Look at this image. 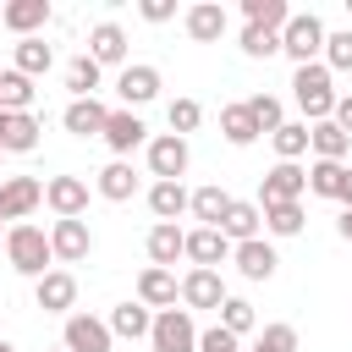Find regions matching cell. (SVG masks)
Masks as SVG:
<instances>
[{
	"label": "cell",
	"mask_w": 352,
	"mask_h": 352,
	"mask_svg": "<svg viewBox=\"0 0 352 352\" xmlns=\"http://www.w3.org/2000/svg\"><path fill=\"white\" fill-rule=\"evenodd\" d=\"M292 99H297V110H302V121L308 126H319V121H330L336 116V72L324 66V60H314V66H297L292 72Z\"/></svg>",
	"instance_id": "1"
},
{
	"label": "cell",
	"mask_w": 352,
	"mask_h": 352,
	"mask_svg": "<svg viewBox=\"0 0 352 352\" xmlns=\"http://www.w3.org/2000/svg\"><path fill=\"white\" fill-rule=\"evenodd\" d=\"M6 264L16 270V275H28V280H38V275H50V264H55V248H50V231H38V226H11L6 231Z\"/></svg>",
	"instance_id": "2"
},
{
	"label": "cell",
	"mask_w": 352,
	"mask_h": 352,
	"mask_svg": "<svg viewBox=\"0 0 352 352\" xmlns=\"http://www.w3.org/2000/svg\"><path fill=\"white\" fill-rule=\"evenodd\" d=\"M324 22L314 11H292V22L280 28V55H292V66H314L324 60Z\"/></svg>",
	"instance_id": "3"
},
{
	"label": "cell",
	"mask_w": 352,
	"mask_h": 352,
	"mask_svg": "<svg viewBox=\"0 0 352 352\" xmlns=\"http://www.w3.org/2000/svg\"><path fill=\"white\" fill-rule=\"evenodd\" d=\"M148 346H154V352H198V324H192V314H187V308H165V314H154Z\"/></svg>",
	"instance_id": "4"
},
{
	"label": "cell",
	"mask_w": 352,
	"mask_h": 352,
	"mask_svg": "<svg viewBox=\"0 0 352 352\" xmlns=\"http://www.w3.org/2000/svg\"><path fill=\"white\" fill-rule=\"evenodd\" d=\"M302 192H308V165L275 160V165L264 170V182H258V209H264V204H302Z\"/></svg>",
	"instance_id": "5"
},
{
	"label": "cell",
	"mask_w": 352,
	"mask_h": 352,
	"mask_svg": "<svg viewBox=\"0 0 352 352\" xmlns=\"http://www.w3.org/2000/svg\"><path fill=\"white\" fill-rule=\"evenodd\" d=\"M187 160H192L187 138H176V132L148 138V170H154V182H182L187 176Z\"/></svg>",
	"instance_id": "6"
},
{
	"label": "cell",
	"mask_w": 352,
	"mask_h": 352,
	"mask_svg": "<svg viewBox=\"0 0 352 352\" xmlns=\"http://www.w3.org/2000/svg\"><path fill=\"white\" fill-rule=\"evenodd\" d=\"M38 204H44V182H38V176H6V182H0V220L22 226Z\"/></svg>",
	"instance_id": "7"
},
{
	"label": "cell",
	"mask_w": 352,
	"mask_h": 352,
	"mask_svg": "<svg viewBox=\"0 0 352 352\" xmlns=\"http://www.w3.org/2000/svg\"><path fill=\"white\" fill-rule=\"evenodd\" d=\"M116 94H121V110H138V104L160 99V66H148V60H126L121 77H116Z\"/></svg>",
	"instance_id": "8"
},
{
	"label": "cell",
	"mask_w": 352,
	"mask_h": 352,
	"mask_svg": "<svg viewBox=\"0 0 352 352\" xmlns=\"http://www.w3.org/2000/svg\"><path fill=\"white\" fill-rule=\"evenodd\" d=\"M60 346H66V352H110V346H116V336H110V324H104V319H94V314H66Z\"/></svg>",
	"instance_id": "9"
},
{
	"label": "cell",
	"mask_w": 352,
	"mask_h": 352,
	"mask_svg": "<svg viewBox=\"0 0 352 352\" xmlns=\"http://www.w3.org/2000/svg\"><path fill=\"white\" fill-rule=\"evenodd\" d=\"M44 204L55 209V220H82L88 214V182L82 176H50L44 182Z\"/></svg>",
	"instance_id": "10"
},
{
	"label": "cell",
	"mask_w": 352,
	"mask_h": 352,
	"mask_svg": "<svg viewBox=\"0 0 352 352\" xmlns=\"http://www.w3.org/2000/svg\"><path fill=\"white\" fill-rule=\"evenodd\" d=\"M104 143H110L116 160H126L132 148H148V126H143V116H138V110H110V121H104Z\"/></svg>",
	"instance_id": "11"
},
{
	"label": "cell",
	"mask_w": 352,
	"mask_h": 352,
	"mask_svg": "<svg viewBox=\"0 0 352 352\" xmlns=\"http://www.w3.org/2000/svg\"><path fill=\"white\" fill-rule=\"evenodd\" d=\"M50 248H55V264H82V258L94 253L88 220H55V226H50Z\"/></svg>",
	"instance_id": "12"
},
{
	"label": "cell",
	"mask_w": 352,
	"mask_h": 352,
	"mask_svg": "<svg viewBox=\"0 0 352 352\" xmlns=\"http://www.w3.org/2000/svg\"><path fill=\"white\" fill-rule=\"evenodd\" d=\"M231 264H236V275H242V280H270V275L280 270V258H275V242H270V236L236 242V248H231Z\"/></svg>",
	"instance_id": "13"
},
{
	"label": "cell",
	"mask_w": 352,
	"mask_h": 352,
	"mask_svg": "<svg viewBox=\"0 0 352 352\" xmlns=\"http://www.w3.org/2000/svg\"><path fill=\"white\" fill-rule=\"evenodd\" d=\"M33 302H38L44 314H72V308H77V275H72V270L38 275V280H33Z\"/></svg>",
	"instance_id": "14"
},
{
	"label": "cell",
	"mask_w": 352,
	"mask_h": 352,
	"mask_svg": "<svg viewBox=\"0 0 352 352\" xmlns=\"http://www.w3.org/2000/svg\"><path fill=\"white\" fill-rule=\"evenodd\" d=\"M226 297H231V292H226L220 270H187V275H182V308H187V314H192V308H214V314H220Z\"/></svg>",
	"instance_id": "15"
},
{
	"label": "cell",
	"mask_w": 352,
	"mask_h": 352,
	"mask_svg": "<svg viewBox=\"0 0 352 352\" xmlns=\"http://www.w3.org/2000/svg\"><path fill=\"white\" fill-rule=\"evenodd\" d=\"M138 302L143 308H154V314H165V308H176L182 302V280H176V270H143L138 275Z\"/></svg>",
	"instance_id": "16"
},
{
	"label": "cell",
	"mask_w": 352,
	"mask_h": 352,
	"mask_svg": "<svg viewBox=\"0 0 352 352\" xmlns=\"http://www.w3.org/2000/svg\"><path fill=\"white\" fill-rule=\"evenodd\" d=\"M187 258H192V270H214V264H226V258H231L226 231H220V226H198V231H187Z\"/></svg>",
	"instance_id": "17"
},
{
	"label": "cell",
	"mask_w": 352,
	"mask_h": 352,
	"mask_svg": "<svg viewBox=\"0 0 352 352\" xmlns=\"http://www.w3.org/2000/svg\"><path fill=\"white\" fill-rule=\"evenodd\" d=\"M220 231H226V242H231V248H236V242H253V236L264 231V209H258L253 198H231V209H226Z\"/></svg>",
	"instance_id": "18"
},
{
	"label": "cell",
	"mask_w": 352,
	"mask_h": 352,
	"mask_svg": "<svg viewBox=\"0 0 352 352\" xmlns=\"http://www.w3.org/2000/svg\"><path fill=\"white\" fill-rule=\"evenodd\" d=\"M148 264L154 270H170L176 258H187V231L182 226H165V220H154V231H148Z\"/></svg>",
	"instance_id": "19"
},
{
	"label": "cell",
	"mask_w": 352,
	"mask_h": 352,
	"mask_svg": "<svg viewBox=\"0 0 352 352\" xmlns=\"http://www.w3.org/2000/svg\"><path fill=\"white\" fill-rule=\"evenodd\" d=\"M0 22H6L16 38H38V28L50 22V0H6Z\"/></svg>",
	"instance_id": "20"
},
{
	"label": "cell",
	"mask_w": 352,
	"mask_h": 352,
	"mask_svg": "<svg viewBox=\"0 0 352 352\" xmlns=\"http://www.w3.org/2000/svg\"><path fill=\"white\" fill-rule=\"evenodd\" d=\"M88 55H94L99 66H126V28H121V22L88 28Z\"/></svg>",
	"instance_id": "21"
},
{
	"label": "cell",
	"mask_w": 352,
	"mask_h": 352,
	"mask_svg": "<svg viewBox=\"0 0 352 352\" xmlns=\"http://www.w3.org/2000/svg\"><path fill=\"white\" fill-rule=\"evenodd\" d=\"M104 121H110V110H104L99 99H72L66 116H60V126H66L72 138H104Z\"/></svg>",
	"instance_id": "22"
},
{
	"label": "cell",
	"mask_w": 352,
	"mask_h": 352,
	"mask_svg": "<svg viewBox=\"0 0 352 352\" xmlns=\"http://www.w3.org/2000/svg\"><path fill=\"white\" fill-rule=\"evenodd\" d=\"M104 324H110V336H121V341H148V330H154V308H143V302H116Z\"/></svg>",
	"instance_id": "23"
},
{
	"label": "cell",
	"mask_w": 352,
	"mask_h": 352,
	"mask_svg": "<svg viewBox=\"0 0 352 352\" xmlns=\"http://www.w3.org/2000/svg\"><path fill=\"white\" fill-rule=\"evenodd\" d=\"M182 28H187V38H192V44H214V38L226 33V11H220L214 0H198V6H187Z\"/></svg>",
	"instance_id": "24"
},
{
	"label": "cell",
	"mask_w": 352,
	"mask_h": 352,
	"mask_svg": "<svg viewBox=\"0 0 352 352\" xmlns=\"http://www.w3.org/2000/svg\"><path fill=\"white\" fill-rule=\"evenodd\" d=\"M220 138L231 143V148H248V143H258L264 132H258V121H253V110H248V99H236V104H226L220 110Z\"/></svg>",
	"instance_id": "25"
},
{
	"label": "cell",
	"mask_w": 352,
	"mask_h": 352,
	"mask_svg": "<svg viewBox=\"0 0 352 352\" xmlns=\"http://www.w3.org/2000/svg\"><path fill=\"white\" fill-rule=\"evenodd\" d=\"M308 154H314V160H336V165H346L352 138H346L336 121H319V126H308Z\"/></svg>",
	"instance_id": "26"
},
{
	"label": "cell",
	"mask_w": 352,
	"mask_h": 352,
	"mask_svg": "<svg viewBox=\"0 0 352 352\" xmlns=\"http://www.w3.org/2000/svg\"><path fill=\"white\" fill-rule=\"evenodd\" d=\"M187 204H192V192H187L182 182H154V187H148V209H154V220H165V226H176V220L187 214Z\"/></svg>",
	"instance_id": "27"
},
{
	"label": "cell",
	"mask_w": 352,
	"mask_h": 352,
	"mask_svg": "<svg viewBox=\"0 0 352 352\" xmlns=\"http://www.w3.org/2000/svg\"><path fill=\"white\" fill-rule=\"evenodd\" d=\"M38 148V116L28 110V116H6V126H0V154H33Z\"/></svg>",
	"instance_id": "28"
},
{
	"label": "cell",
	"mask_w": 352,
	"mask_h": 352,
	"mask_svg": "<svg viewBox=\"0 0 352 352\" xmlns=\"http://www.w3.org/2000/svg\"><path fill=\"white\" fill-rule=\"evenodd\" d=\"M94 187H99V198H110V204H126V198L138 192V170H132L126 160H110V165L94 176Z\"/></svg>",
	"instance_id": "29"
},
{
	"label": "cell",
	"mask_w": 352,
	"mask_h": 352,
	"mask_svg": "<svg viewBox=\"0 0 352 352\" xmlns=\"http://www.w3.org/2000/svg\"><path fill=\"white\" fill-rule=\"evenodd\" d=\"M346 176H352V165L314 160V165H308V192H314V198H330V204H341V187H346Z\"/></svg>",
	"instance_id": "30"
},
{
	"label": "cell",
	"mask_w": 352,
	"mask_h": 352,
	"mask_svg": "<svg viewBox=\"0 0 352 352\" xmlns=\"http://www.w3.org/2000/svg\"><path fill=\"white\" fill-rule=\"evenodd\" d=\"M33 94H38L33 77H22L16 66L0 72V110H6V116H28V110H33Z\"/></svg>",
	"instance_id": "31"
},
{
	"label": "cell",
	"mask_w": 352,
	"mask_h": 352,
	"mask_svg": "<svg viewBox=\"0 0 352 352\" xmlns=\"http://www.w3.org/2000/svg\"><path fill=\"white\" fill-rule=\"evenodd\" d=\"M226 209H231V192H226V187H214V182H209V187H198V192H192V204H187V214H192L198 226H220V220H226Z\"/></svg>",
	"instance_id": "32"
},
{
	"label": "cell",
	"mask_w": 352,
	"mask_h": 352,
	"mask_svg": "<svg viewBox=\"0 0 352 352\" xmlns=\"http://www.w3.org/2000/svg\"><path fill=\"white\" fill-rule=\"evenodd\" d=\"M99 77H104V66H99L94 55L66 60V88H72V99H94V94H99Z\"/></svg>",
	"instance_id": "33"
},
{
	"label": "cell",
	"mask_w": 352,
	"mask_h": 352,
	"mask_svg": "<svg viewBox=\"0 0 352 352\" xmlns=\"http://www.w3.org/2000/svg\"><path fill=\"white\" fill-rule=\"evenodd\" d=\"M11 55H16V72H22V77H44V72L55 66V50H50L44 38H16Z\"/></svg>",
	"instance_id": "34"
},
{
	"label": "cell",
	"mask_w": 352,
	"mask_h": 352,
	"mask_svg": "<svg viewBox=\"0 0 352 352\" xmlns=\"http://www.w3.org/2000/svg\"><path fill=\"white\" fill-rule=\"evenodd\" d=\"M242 22H253V28H286L292 22V6L286 0H242Z\"/></svg>",
	"instance_id": "35"
},
{
	"label": "cell",
	"mask_w": 352,
	"mask_h": 352,
	"mask_svg": "<svg viewBox=\"0 0 352 352\" xmlns=\"http://www.w3.org/2000/svg\"><path fill=\"white\" fill-rule=\"evenodd\" d=\"M270 143H275V160L297 165V160L308 154V121H286V126H280V132H275Z\"/></svg>",
	"instance_id": "36"
},
{
	"label": "cell",
	"mask_w": 352,
	"mask_h": 352,
	"mask_svg": "<svg viewBox=\"0 0 352 352\" xmlns=\"http://www.w3.org/2000/svg\"><path fill=\"white\" fill-rule=\"evenodd\" d=\"M302 204H264V231L270 236H297L302 231Z\"/></svg>",
	"instance_id": "37"
},
{
	"label": "cell",
	"mask_w": 352,
	"mask_h": 352,
	"mask_svg": "<svg viewBox=\"0 0 352 352\" xmlns=\"http://www.w3.org/2000/svg\"><path fill=\"white\" fill-rule=\"evenodd\" d=\"M220 330H231L236 341H242L248 330H258V314H253V302H248V297H226V302H220Z\"/></svg>",
	"instance_id": "38"
},
{
	"label": "cell",
	"mask_w": 352,
	"mask_h": 352,
	"mask_svg": "<svg viewBox=\"0 0 352 352\" xmlns=\"http://www.w3.org/2000/svg\"><path fill=\"white\" fill-rule=\"evenodd\" d=\"M248 110H253V121H258V132H264V138H275V132L286 126V110H280V99H275V94H253V99H248Z\"/></svg>",
	"instance_id": "39"
},
{
	"label": "cell",
	"mask_w": 352,
	"mask_h": 352,
	"mask_svg": "<svg viewBox=\"0 0 352 352\" xmlns=\"http://www.w3.org/2000/svg\"><path fill=\"white\" fill-rule=\"evenodd\" d=\"M242 55H253V60H270V55H280V33L275 28H242Z\"/></svg>",
	"instance_id": "40"
},
{
	"label": "cell",
	"mask_w": 352,
	"mask_h": 352,
	"mask_svg": "<svg viewBox=\"0 0 352 352\" xmlns=\"http://www.w3.org/2000/svg\"><path fill=\"white\" fill-rule=\"evenodd\" d=\"M165 121H170V132H176V138H187V132H198V121H204V104H198V99H170Z\"/></svg>",
	"instance_id": "41"
},
{
	"label": "cell",
	"mask_w": 352,
	"mask_h": 352,
	"mask_svg": "<svg viewBox=\"0 0 352 352\" xmlns=\"http://www.w3.org/2000/svg\"><path fill=\"white\" fill-rule=\"evenodd\" d=\"M324 66L330 72H352V28H341V33L324 38Z\"/></svg>",
	"instance_id": "42"
},
{
	"label": "cell",
	"mask_w": 352,
	"mask_h": 352,
	"mask_svg": "<svg viewBox=\"0 0 352 352\" xmlns=\"http://www.w3.org/2000/svg\"><path fill=\"white\" fill-rule=\"evenodd\" d=\"M253 346H264V352H297V324H264Z\"/></svg>",
	"instance_id": "43"
},
{
	"label": "cell",
	"mask_w": 352,
	"mask_h": 352,
	"mask_svg": "<svg viewBox=\"0 0 352 352\" xmlns=\"http://www.w3.org/2000/svg\"><path fill=\"white\" fill-rule=\"evenodd\" d=\"M198 352H242V341H236L231 330L209 324V330H198Z\"/></svg>",
	"instance_id": "44"
},
{
	"label": "cell",
	"mask_w": 352,
	"mask_h": 352,
	"mask_svg": "<svg viewBox=\"0 0 352 352\" xmlns=\"http://www.w3.org/2000/svg\"><path fill=\"white\" fill-rule=\"evenodd\" d=\"M138 16L160 28V22H170V16H176V0H138Z\"/></svg>",
	"instance_id": "45"
},
{
	"label": "cell",
	"mask_w": 352,
	"mask_h": 352,
	"mask_svg": "<svg viewBox=\"0 0 352 352\" xmlns=\"http://www.w3.org/2000/svg\"><path fill=\"white\" fill-rule=\"evenodd\" d=\"M330 121H336V126L352 138V94H341V99H336V116H330Z\"/></svg>",
	"instance_id": "46"
},
{
	"label": "cell",
	"mask_w": 352,
	"mask_h": 352,
	"mask_svg": "<svg viewBox=\"0 0 352 352\" xmlns=\"http://www.w3.org/2000/svg\"><path fill=\"white\" fill-rule=\"evenodd\" d=\"M336 231H341V242H352V209H341V220H336Z\"/></svg>",
	"instance_id": "47"
},
{
	"label": "cell",
	"mask_w": 352,
	"mask_h": 352,
	"mask_svg": "<svg viewBox=\"0 0 352 352\" xmlns=\"http://www.w3.org/2000/svg\"><path fill=\"white\" fill-rule=\"evenodd\" d=\"M6 231H11V226H6V220H0V242H6Z\"/></svg>",
	"instance_id": "48"
},
{
	"label": "cell",
	"mask_w": 352,
	"mask_h": 352,
	"mask_svg": "<svg viewBox=\"0 0 352 352\" xmlns=\"http://www.w3.org/2000/svg\"><path fill=\"white\" fill-rule=\"evenodd\" d=\"M0 352H16V346H11V341H0Z\"/></svg>",
	"instance_id": "49"
},
{
	"label": "cell",
	"mask_w": 352,
	"mask_h": 352,
	"mask_svg": "<svg viewBox=\"0 0 352 352\" xmlns=\"http://www.w3.org/2000/svg\"><path fill=\"white\" fill-rule=\"evenodd\" d=\"M248 352H264V346H248Z\"/></svg>",
	"instance_id": "50"
},
{
	"label": "cell",
	"mask_w": 352,
	"mask_h": 352,
	"mask_svg": "<svg viewBox=\"0 0 352 352\" xmlns=\"http://www.w3.org/2000/svg\"><path fill=\"white\" fill-rule=\"evenodd\" d=\"M346 11H352V0H346Z\"/></svg>",
	"instance_id": "51"
},
{
	"label": "cell",
	"mask_w": 352,
	"mask_h": 352,
	"mask_svg": "<svg viewBox=\"0 0 352 352\" xmlns=\"http://www.w3.org/2000/svg\"><path fill=\"white\" fill-rule=\"evenodd\" d=\"M55 352H66V346H55Z\"/></svg>",
	"instance_id": "52"
},
{
	"label": "cell",
	"mask_w": 352,
	"mask_h": 352,
	"mask_svg": "<svg viewBox=\"0 0 352 352\" xmlns=\"http://www.w3.org/2000/svg\"><path fill=\"white\" fill-rule=\"evenodd\" d=\"M0 11H6V6H0Z\"/></svg>",
	"instance_id": "53"
}]
</instances>
